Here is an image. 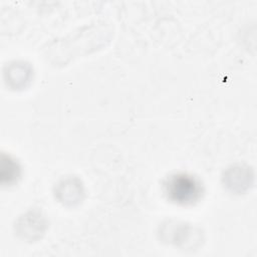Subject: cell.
I'll return each mask as SVG.
<instances>
[{"mask_svg":"<svg viewBox=\"0 0 257 257\" xmlns=\"http://www.w3.org/2000/svg\"><path fill=\"white\" fill-rule=\"evenodd\" d=\"M164 193L171 202L189 206L202 198L204 190L197 178L188 174H174L164 182Z\"/></svg>","mask_w":257,"mask_h":257,"instance_id":"cell-1","label":"cell"},{"mask_svg":"<svg viewBox=\"0 0 257 257\" xmlns=\"http://www.w3.org/2000/svg\"><path fill=\"white\" fill-rule=\"evenodd\" d=\"M17 227L20 228V233H25V236L29 235L30 240L33 241L40 238V235L44 233L46 229L45 218L39 211L28 212L20 218V223L17 224Z\"/></svg>","mask_w":257,"mask_h":257,"instance_id":"cell-2","label":"cell"},{"mask_svg":"<svg viewBox=\"0 0 257 257\" xmlns=\"http://www.w3.org/2000/svg\"><path fill=\"white\" fill-rule=\"evenodd\" d=\"M56 193L60 196V201L74 204L75 202L81 201V195L83 194L82 185L79 180L74 181L73 179H66L59 184Z\"/></svg>","mask_w":257,"mask_h":257,"instance_id":"cell-3","label":"cell"}]
</instances>
